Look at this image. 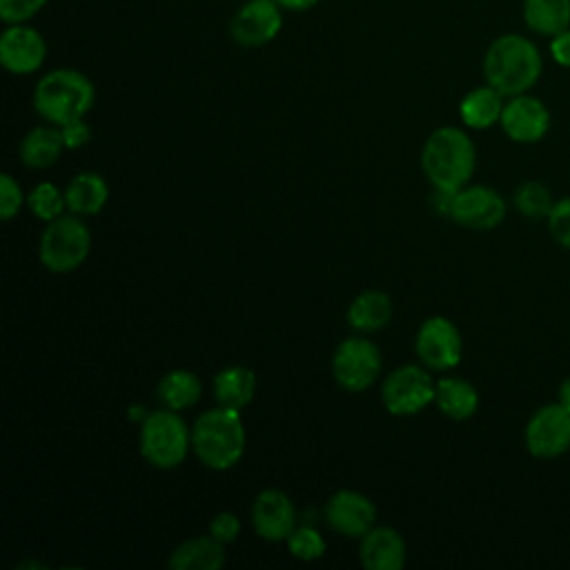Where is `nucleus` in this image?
I'll list each match as a JSON object with an SVG mask.
<instances>
[{
	"label": "nucleus",
	"instance_id": "9b49d317",
	"mask_svg": "<svg viewBox=\"0 0 570 570\" xmlns=\"http://www.w3.org/2000/svg\"><path fill=\"white\" fill-rule=\"evenodd\" d=\"M505 209V200L497 189L488 185H465L452 194L448 216L463 227L488 232L503 223Z\"/></svg>",
	"mask_w": 570,
	"mask_h": 570
},
{
	"label": "nucleus",
	"instance_id": "6e6552de",
	"mask_svg": "<svg viewBox=\"0 0 570 570\" xmlns=\"http://www.w3.org/2000/svg\"><path fill=\"white\" fill-rule=\"evenodd\" d=\"M436 383L419 365H401L392 370L381 387V401L394 416H410L434 401Z\"/></svg>",
	"mask_w": 570,
	"mask_h": 570
},
{
	"label": "nucleus",
	"instance_id": "20e7f679",
	"mask_svg": "<svg viewBox=\"0 0 570 570\" xmlns=\"http://www.w3.org/2000/svg\"><path fill=\"white\" fill-rule=\"evenodd\" d=\"M96 98L94 82L76 69H53L45 73L33 91L36 111L51 125H67L82 118Z\"/></svg>",
	"mask_w": 570,
	"mask_h": 570
},
{
	"label": "nucleus",
	"instance_id": "c756f323",
	"mask_svg": "<svg viewBox=\"0 0 570 570\" xmlns=\"http://www.w3.org/2000/svg\"><path fill=\"white\" fill-rule=\"evenodd\" d=\"M546 223H548L550 236L557 240V245H561L563 249L570 252V196L554 203Z\"/></svg>",
	"mask_w": 570,
	"mask_h": 570
},
{
	"label": "nucleus",
	"instance_id": "473e14b6",
	"mask_svg": "<svg viewBox=\"0 0 570 570\" xmlns=\"http://www.w3.org/2000/svg\"><path fill=\"white\" fill-rule=\"evenodd\" d=\"M209 534L220 543H229L240 534V521L234 512H218L209 521Z\"/></svg>",
	"mask_w": 570,
	"mask_h": 570
},
{
	"label": "nucleus",
	"instance_id": "9d476101",
	"mask_svg": "<svg viewBox=\"0 0 570 570\" xmlns=\"http://www.w3.org/2000/svg\"><path fill=\"white\" fill-rule=\"evenodd\" d=\"M414 350L425 367L443 372L459 365L463 354V338L450 318L430 316L416 332Z\"/></svg>",
	"mask_w": 570,
	"mask_h": 570
},
{
	"label": "nucleus",
	"instance_id": "dca6fc26",
	"mask_svg": "<svg viewBox=\"0 0 570 570\" xmlns=\"http://www.w3.org/2000/svg\"><path fill=\"white\" fill-rule=\"evenodd\" d=\"M325 519L332 530L352 539H361L367 530L374 528L376 508L365 494L356 490H338L327 499Z\"/></svg>",
	"mask_w": 570,
	"mask_h": 570
},
{
	"label": "nucleus",
	"instance_id": "5701e85b",
	"mask_svg": "<svg viewBox=\"0 0 570 570\" xmlns=\"http://www.w3.org/2000/svg\"><path fill=\"white\" fill-rule=\"evenodd\" d=\"M256 392V374L243 365H229L214 376V399L223 407L240 410Z\"/></svg>",
	"mask_w": 570,
	"mask_h": 570
},
{
	"label": "nucleus",
	"instance_id": "4468645a",
	"mask_svg": "<svg viewBox=\"0 0 570 570\" xmlns=\"http://www.w3.org/2000/svg\"><path fill=\"white\" fill-rule=\"evenodd\" d=\"M47 56L45 38L24 22L9 24L0 36V62L16 76H27L40 69Z\"/></svg>",
	"mask_w": 570,
	"mask_h": 570
},
{
	"label": "nucleus",
	"instance_id": "c85d7f7f",
	"mask_svg": "<svg viewBox=\"0 0 570 570\" xmlns=\"http://www.w3.org/2000/svg\"><path fill=\"white\" fill-rule=\"evenodd\" d=\"M285 541H287V550L298 561H314L325 552V539L321 537L318 530L309 525L294 528Z\"/></svg>",
	"mask_w": 570,
	"mask_h": 570
},
{
	"label": "nucleus",
	"instance_id": "cd10ccee",
	"mask_svg": "<svg viewBox=\"0 0 570 570\" xmlns=\"http://www.w3.org/2000/svg\"><path fill=\"white\" fill-rule=\"evenodd\" d=\"M27 205L36 218L49 223L62 216L67 200H65V191H60L53 183H40L29 191Z\"/></svg>",
	"mask_w": 570,
	"mask_h": 570
},
{
	"label": "nucleus",
	"instance_id": "a211bd4d",
	"mask_svg": "<svg viewBox=\"0 0 570 570\" xmlns=\"http://www.w3.org/2000/svg\"><path fill=\"white\" fill-rule=\"evenodd\" d=\"M225 563V543L207 537H194L176 546L169 554L174 570H218Z\"/></svg>",
	"mask_w": 570,
	"mask_h": 570
},
{
	"label": "nucleus",
	"instance_id": "ddd939ff",
	"mask_svg": "<svg viewBox=\"0 0 570 570\" xmlns=\"http://www.w3.org/2000/svg\"><path fill=\"white\" fill-rule=\"evenodd\" d=\"M499 125L503 134L514 142H539L550 129V111L543 105V100L530 94L510 96L508 102L503 105Z\"/></svg>",
	"mask_w": 570,
	"mask_h": 570
},
{
	"label": "nucleus",
	"instance_id": "bb28decb",
	"mask_svg": "<svg viewBox=\"0 0 570 570\" xmlns=\"http://www.w3.org/2000/svg\"><path fill=\"white\" fill-rule=\"evenodd\" d=\"M512 203L517 212L530 220H546L554 207L552 191L539 180H525L517 187Z\"/></svg>",
	"mask_w": 570,
	"mask_h": 570
},
{
	"label": "nucleus",
	"instance_id": "6ab92c4d",
	"mask_svg": "<svg viewBox=\"0 0 570 570\" xmlns=\"http://www.w3.org/2000/svg\"><path fill=\"white\" fill-rule=\"evenodd\" d=\"M436 407L452 421H465L474 416L479 407V392L476 387L459 376H445L436 381L434 390Z\"/></svg>",
	"mask_w": 570,
	"mask_h": 570
},
{
	"label": "nucleus",
	"instance_id": "393cba45",
	"mask_svg": "<svg viewBox=\"0 0 570 570\" xmlns=\"http://www.w3.org/2000/svg\"><path fill=\"white\" fill-rule=\"evenodd\" d=\"M523 20L539 36H557L570 27V0H523Z\"/></svg>",
	"mask_w": 570,
	"mask_h": 570
},
{
	"label": "nucleus",
	"instance_id": "f257e3e1",
	"mask_svg": "<svg viewBox=\"0 0 570 570\" xmlns=\"http://www.w3.org/2000/svg\"><path fill=\"white\" fill-rule=\"evenodd\" d=\"M543 71L539 47L519 33H503L483 56V76L505 98L528 94Z\"/></svg>",
	"mask_w": 570,
	"mask_h": 570
},
{
	"label": "nucleus",
	"instance_id": "0eeeda50",
	"mask_svg": "<svg viewBox=\"0 0 570 570\" xmlns=\"http://www.w3.org/2000/svg\"><path fill=\"white\" fill-rule=\"evenodd\" d=\"M381 372V352L365 336H347L332 356V374L347 392L367 390Z\"/></svg>",
	"mask_w": 570,
	"mask_h": 570
},
{
	"label": "nucleus",
	"instance_id": "a878e982",
	"mask_svg": "<svg viewBox=\"0 0 570 570\" xmlns=\"http://www.w3.org/2000/svg\"><path fill=\"white\" fill-rule=\"evenodd\" d=\"M203 385L198 376L189 370H171L158 383V399L169 410L191 407L200 399Z\"/></svg>",
	"mask_w": 570,
	"mask_h": 570
},
{
	"label": "nucleus",
	"instance_id": "f3484780",
	"mask_svg": "<svg viewBox=\"0 0 570 570\" xmlns=\"http://www.w3.org/2000/svg\"><path fill=\"white\" fill-rule=\"evenodd\" d=\"M358 554L367 570H401L405 566V541L394 528L374 525L361 537Z\"/></svg>",
	"mask_w": 570,
	"mask_h": 570
},
{
	"label": "nucleus",
	"instance_id": "c9c22d12",
	"mask_svg": "<svg viewBox=\"0 0 570 570\" xmlns=\"http://www.w3.org/2000/svg\"><path fill=\"white\" fill-rule=\"evenodd\" d=\"M276 2L289 11H305V9H312L314 4H318L321 0H276Z\"/></svg>",
	"mask_w": 570,
	"mask_h": 570
},
{
	"label": "nucleus",
	"instance_id": "412c9836",
	"mask_svg": "<svg viewBox=\"0 0 570 570\" xmlns=\"http://www.w3.org/2000/svg\"><path fill=\"white\" fill-rule=\"evenodd\" d=\"M392 318V301L381 289L361 292L347 307V323L356 332H376Z\"/></svg>",
	"mask_w": 570,
	"mask_h": 570
},
{
	"label": "nucleus",
	"instance_id": "7c9ffc66",
	"mask_svg": "<svg viewBox=\"0 0 570 570\" xmlns=\"http://www.w3.org/2000/svg\"><path fill=\"white\" fill-rule=\"evenodd\" d=\"M47 0H0V18L7 24H20L31 20Z\"/></svg>",
	"mask_w": 570,
	"mask_h": 570
},
{
	"label": "nucleus",
	"instance_id": "2f4dec72",
	"mask_svg": "<svg viewBox=\"0 0 570 570\" xmlns=\"http://www.w3.org/2000/svg\"><path fill=\"white\" fill-rule=\"evenodd\" d=\"M22 200L24 196L20 185L13 180L11 174H2L0 176V218L11 220L20 212Z\"/></svg>",
	"mask_w": 570,
	"mask_h": 570
},
{
	"label": "nucleus",
	"instance_id": "72a5a7b5",
	"mask_svg": "<svg viewBox=\"0 0 570 570\" xmlns=\"http://www.w3.org/2000/svg\"><path fill=\"white\" fill-rule=\"evenodd\" d=\"M60 131H62L65 147H69V149H78V147H82L85 142H89V138H91V129H89V125H87L82 118L62 125Z\"/></svg>",
	"mask_w": 570,
	"mask_h": 570
},
{
	"label": "nucleus",
	"instance_id": "f03ea898",
	"mask_svg": "<svg viewBox=\"0 0 570 570\" xmlns=\"http://www.w3.org/2000/svg\"><path fill=\"white\" fill-rule=\"evenodd\" d=\"M476 167L472 138L459 127L434 129L421 149V169L434 189L456 191L468 185Z\"/></svg>",
	"mask_w": 570,
	"mask_h": 570
},
{
	"label": "nucleus",
	"instance_id": "423d86ee",
	"mask_svg": "<svg viewBox=\"0 0 570 570\" xmlns=\"http://www.w3.org/2000/svg\"><path fill=\"white\" fill-rule=\"evenodd\" d=\"M91 249V236L76 216H58L47 223L40 236V261L53 274L73 272L85 263Z\"/></svg>",
	"mask_w": 570,
	"mask_h": 570
},
{
	"label": "nucleus",
	"instance_id": "1a4fd4ad",
	"mask_svg": "<svg viewBox=\"0 0 570 570\" xmlns=\"http://www.w3.org/2000/svg\"><path fill=\"white\" fill-rule=\"evenodd\" d=\"M525 450L534 459H557L570 450V410L559 401L541 405L523 430Z\"/></svg>",
	"mask_w": 570,
	"mask_h": 570
},
{
	"label": "nucleus",
	"instance_id": "4be33fe9",
	"mask_svg": "<svg viewBox=\"0 0 570 570\" xmlns=\"http://www.w3.org/2000/svg\"><path fill=\"white\" fill-rule=\"evenodd\" d=\"M109 198V187L105 178L96 171H80L71 178V183L65 189L67 209L73 214L91 216L98 214Z\"/></svg>",
	"mask_w": 570,
	"mask_h": 570
},
{
	"label": "nucleus",
	"instance_id": "f704fd0d",
	"mask_svg": "<svg viewBox=\"0 0 570 570\" xmlns=\"http://www.w3.org/2000/svg\"><path fill=\"white\" fill-rule=\"evenodd\" d=\"M550 56L557 65L570 69V27L550 40Z\"/></svg>",
	"mask_w": 570,
	"mask_h": 570
},
{
	"label": "nucleus",
	"instance_id": "2eb2a0df",
	"mask_svg": "<svg viewBox=\"0 0 570 570\" xmlns=\"http://www.w3.org/2000/svg\"><path fill=\"white\" fill-rule=\"evenodd\" d=\"M252 525L265 541H285L296 528L292 499L276 488L261 490L252 503Z\"/></svg>",
	"mask_w": 570,
	"mask_h": 570
},
{
	"label": "nucleus",
	"instance_id": "aec40b11",
	"mask_svg": "<svg viewBox=\"0 0 570 570\" xmlns=\"http://www.w3.org/2000/svg\"><path fill=\"white\" fill-rule=\"evenodd\" d=\"M503 94H499L494 87L483 85L468 91L459 105V116L463 125L470 129H488L501 120L503 114Z\"/></svg>",
	"mask_w": 570,
	"mask_h": 570
},
{
	"label": "nucleus",
	"instance_id": "b1692460",
	"mask_svg": "<svg viewBox=\"0 0 570 570\" xmlns=\"http://www.w3.org/2000/svg\"><path fill=\"white\" fill-rule=\"evenodd\" d=\"M65 147L60 127H33L20 142V160L29 169L51 167Z\"/></svg>",
	"mask_w": 570,
	"mask_h": 570
},
{
	"label": "nucleus",
	"instance_id": "39448f33",
	"mask_svg": "<svg viewBox=\"0 0 570 570\" xmlns=\"http://www.w3.org/2000/svg\"><path fill=\"white\" fill-rule=\"evenodd\" d=\"M191 448V430L176 410H154L140 425V454L158 470H171L183 463Z\"/></svg>",
	"mask_w": 570,
	"mask_h": 570
},
{
	"label": "nucleus",
	"instance_id": "7ed1b4c3",
	"mask_svg": "<svg viewBox=\"0 0 570 570\" xmlns=\"http://www.w3.org/2000/svg\"><path fill=\"white\" fill-rule=\"evenodd\" d=\"M191 450L209 470H229L245 452V428L238 410L216 405L196 416Z\"/></svg>",
	"mask_w": 570,
	"mask_h": 570
},
{
	"label": "nucleus",
	"instance_id": "f8f14e48",
	"mask_svg": "<svg viewBox=\"0 0 570 570\" xmlns=\"http://www.w3.org/2000/svg\"><path fill=\"white\" fill-rule=\"evenodd\" d=\"M276 0H249L245 2L229 22V33L240 47H263L272 42L281 27L283 13Z\"/></svg>",
	"mask_w": 570,
	"mask_h": 570
},
{
	"label": "nucleus",
	"instance_id": "e433bc0d",
	"mask_svg": "<svg viewBox=\"0 0 570 570\" xmlns=\"http://www.w3.org/2000/svg\"><path fill=\"white\" fill-rule=\"evenodd\" d=\"M557 401L570 410V376H568V379H563V381L559 383V390H557Z\"/></svg>",
	"mask_w": 570,
	"mask_h": 570
}]
</instances>
